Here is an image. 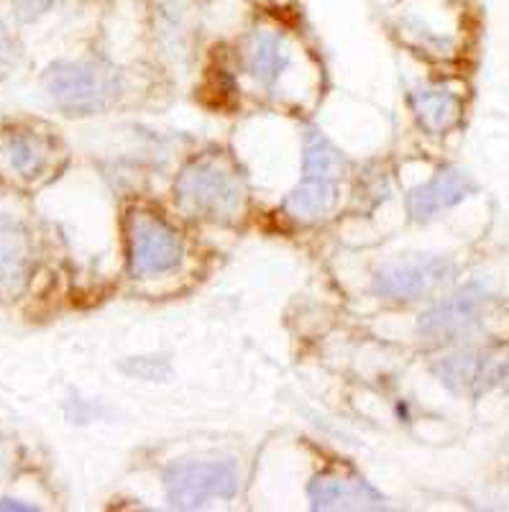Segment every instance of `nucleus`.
I'll list each match as a JSON object with an SVG mask.
<instances>
[{
	"mask_svg": "<svg viewBox=\"0 0 509 512\" xmlns=\"http://www.w3.org/2000/svg\"><path fill=\"white\" fill-rule=\"evenodd\" d=\"M346 177V157L333 141L315 126L302 134V175L284 210L292 221L315 223L330 216L341 198V182Z\"/></svg>",
	"mask_w": 509,
	"mask_h": 512,
	"instance_id": "obj_2",
	"label": "nucleus"
},
{
	"mask_svg": "<svg viewBox=\"0 0 509 512\" xmlns=\"http://www.w3.org/2000/svg\"><path fill=\"white\" fill-rule=\"evenodd\" d=\"M177 208L192 221L233 223L246 203V180L228 154H200L174 185Z\"/></svg>",
	"mask_w": 509,
	"mask_h": 512,
	"instance_id": "obj_1",
	"label": "nucleus"
},
{
	"mask_svg": "<svg viewBox=\"0 0 509 512\" xmlns=\"http://www.w3.org/2000/svg\"><path fill=\"white\" fill-rule=\"evenodd\" d=\"M31 274V239L24 223L0 216V295L16 297L24 292Z\"/></svg>",
	"mask_w": 509,
	"mask_h": 512,
	"instance_id": "obj_12",
	"label": "nucleus"
},
{
	"mask_svg": "<svg viewBox=\"0 0 509 512\" xmlns=\"http://www.w3.org/2000/svg\"><path fill=\"white\" fill-rule=\"evenodd\" d=\"M18 62H21V49H18L11 31L0 24V80H6V77L16 70Z\"/></svg>",
	"mask_w": 509,
	"mask_h": 512,
	"instance_id": "obj_15",
	"label": "nucleus"
},
{
	"mask_svg": "<svg viewBox=\"0 0 509 512\" xmlns=\"http://www.w3.org/2000/svg\"><path fill=\"white\" fill-rule=\"evenodd\" d=\"M410 108L417 126L430 136H443L461 121V95L446 82H425L410 90Z\"/></svg>",
	"mask_w": 509,
	"mask_h": 512,
	"instance_id": "obj_11",
	"label": "nucleus"
},
{
	"mask_svg": "<svg viewBox=\"0 0 509 512\" xmlns=\"http://www.w3.org/2000/svg\"><path fill=\"white\" fill-rule=\"evenodd\" d=\"M456 280V262L440 254H405L376 269L371 290L392 303H420Z\"/></svg>",
	"mask_w": 509,
	"mask_h": 512,
	"instance_id": "obj_8",
	"label": "nucleus"
},
{
	"mask_svg": "<svg viewBox=\"0 0 509 512\" xmlns=\"http://www.w3.org/2000/svg\"><path fill=\"white\" fill-rule=\"evenodd\" d=\"M290 41L274 26H264L256 29L249 39V52H246V64L249 72L261 90L272 93L284 77V72L290 70Z\"/></svg>",
	"mask_w": 509,
	"mask_h": 512,
	"instance_id": "obj_13",
	"label": "nucleus"
},
{
	"mask_svg": "<svg viewBox=\"0 0 509 512\" xmlns=\"http://www.w3.org/2000/svg\"><path fill=\"white\" fill-rule=\"evenodd\" d=\"M126 256L128 272L139 280L164 277L182 267L185 244L172 223L154 210L136 208L128 213L126 221Z\"/></svg>",
	"mask_w": 509,
	"mask_h": 512,
	"instance_id": "obj_6",
	"label": "nucleus"
},
{
	"mask_svg": "<svg viewBox=\"0 0 509 512\" xmlns=\"http://www.w3.org/2000/svg\"><path fill=\"white\" fill-rule=\"evenodd\" d=\"M47 93L70 116H95L116 103L121 95V75L110 64L57 62L44 77Z\"/></svg>",
	"mask_w": 509,
	"mask_h": 512,
	"instance_id": "obj_4",
	"label": "nucleus"
},
{
	"mask_svg": "<svg viewBox=\"0 0 509 512\" xmlns=\"http://www.w3.org/2000/svg\"><path fill=\"white\" fill-rule=\"evenodd\" d=\"M497 300L499 292L492 280H484V277L471 280L448 297L430 305L417 320V331L433 344H461V341L481 331L486 313L497 305Z\"/></svg>",
	"mask_w": 509,
	"mask_h": 512,
	"instance_id": "obj_3",
	"label": "nucleus"
},
{
	"mask_svg": "<svg viewBox=\"0 0 509 512\" xmlns=\"http://www.w3.org/2000/svg\"><path fill=\"white\" fill-rule=\"evenodd\" d=\"M476 192L474 177L461 167H443L428 182L412 187L407 192V213L412 221H430V218L456 208Z\"/></svg>",
	"mask_w": 509,
	"mask_h": 512,
	"instance_id": "obj_10",
	"label": "nucleus"
},
{
	"mask_svg": "<svg viewBox=\"0 0 509 512\" xmlns=\"http://www.w3.org/2000/svg\"><path fill=\"white\" fill-rule=\"evenodd\" d=\"M0 510H18V512H31V510H39V507H36V505H26V502L11 500V497H3V500H0Z\"/></svg>",
	"mask_w": 509,
	"mask_h": 512,
	"instance_id": "obj_17",
	"label": "nucleus"
},
{
	"mask_svg": "<svg viewBox=\"0 0 509 512\" xmlns=\"http://www.w3.org/2000/svg\"><path fill=\"white\" fill-rule=\"evenodd\" d=\"M241 487L233 459H182L164 472V495L177 510H200L215 500H233Z\"/></svg>",
	"mask_w": 509,
	"mask_h": 512,
	"instance_id": "obj_7",
	"label": "nucleus"
},
{
	"mask_svg": "<svg viewBox=\"0 0 509 512\" xmlns=\"http://www.w3.org/2000/svg\"><path fill=\"white\" fill-rule=\"evenodd\" d=\"M313 510H384L387 497L371 482L343 472H320L307 484Z\"/></svg>",
	"mask_w": 509,
	"mask_h": 512,
	"instance_id": "obj_9",
	"label": "nucleus"
},
{
	"mask_svg": "<svg viewBox=\"0 0 509 512\" xmlns=\"http://www.w3.org/2000/svg\"><path fill=\"white\" fill-rule=\"evenodd\" d=\"M54 0H13V16L21 24H34L44 13L52 11Z\"/></svg>",
	"mask_w": 509,
	"mask_h": 512,
	"instance_id": "obj_16",
	"label": "nucleus"
},
{
	"mask_svg": "<svg viewBox=\"0 0 509 512\" xmlns=\"http://www.w3.org/2000/svg\"><path fill=\"white\" fill-rule=\"evenodd\" d=\"M433 374L443 387L463 397L509 392V341L458 346L435 361Z\"/></svg>",
	"mask_w": 509,
	"mask_h": 512,
	"instance_id": "obj_5",
	"label": "nucleus"
},
{
	"mask_svg": "<svg viewBox=\"0 0 509 512\" xmlns=\"http://www.w3.org/2000/svg\"><path fill=\"white\" fill-rule=\"evenodd\" d=\"M3 157H6L13 175H18L21 180H36L47 169L49 149L44 139L36 136L34 131H16L3 144Z\"/></svg>",
	"mask_w": 509,
	"mask_h": 512,
	"instance_id": "obj_14",
	"label": "nucleus"
}]
</instances>
